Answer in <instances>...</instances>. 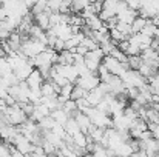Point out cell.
I'll use <instances>...</instances> for the list:
<instances>
[{
    "instance_id": "cell-19",
    "label": "cell",
    "mask_w": 159,
    "mask_h": 157,
    "mask_svg": "<svg viewBox=\"0 0 159 157\" xmlns=\"http://www.w3.org/2000/svg\"><path fill=\"white\" fill-rule=\"evenodd\" d=\"M65 129H66L68 136H74L76 133L80 131V128H79V125H77V122H76L74 117H70V119H68V122H66V125H65Z\"/></svg>"
},
{
    "instance_id": "cell-12",
    "label": "cell",
    "mask_w": 159,
    "mask_h": 157,
    "mask_svg": "<svg viewBox=\"0 0 159 157\" xmlns=\"http://www.w3.org/2000/svg\"><path fill=\"white\" fill-rule=\"evenodd\" d=\"M53 29L56 31L57 37L62 39V40H68V39H71V37L74 36V34H73V29H71V25H63V23H60V25L53 26Z\"/></svg>"
},
{
    "instance_id": "cell-30",
    "label": "cell",
    "mask_w": 159,
    "mask_h": 157,
    "mask_svg": "<svg viewBox=\"0 0 159 157\" xmlns=\"http://www.w3.org/2000/svg\"><path fill=\"white\" fill-rule=\"evenodd\" d=\"M62 109H63L65 112H68V114H70V117H73V114H74L76 111H79V109H77V103H76L74 100H71V99L63 105V108H62Z\"/></svg>"
},
{
    "instance_id": "cell-15",
    "label": "cell",
    "mask_w": 159,
    "mask_h": 157,
    "mask_svg": "<svg viewBox=\"0 0 159 157\" xmlns=\"http://www.w3.org/2000/svg\"><path fill=\"white\" fill-rule=\"evenodd\" d=\"M34 20H36V25H39L43 31H47V29L51 28V23H50V14H48V12H40V14L34 15Z\"/></svg>"
},
{
    "instance_id": "cell-32",
    "label": "cell",
    "mask_w": 159,
    "mask_h": 157,
    "mask_svg": "<svg viewBox=\"0 0 159 157\" xmlns=\"http://www.w3.org/2000/svg\"><path fill=\"white\" fill-rule=\"evenodd\" d=\"M51 131H53V133L56 134V136H57V137H60L62 140H63V139H65V137L68 136V133H66L65 126H62V125H59V123H56V125H54V128L51 129Z\"/></svg>"
},
{
    "instance_id": "cell-13",
    "label": "cell",
    "mask_w": 159,
    "mask_h": 157,
    "mask_svg": "<svg viewBox=\"0 0 159 157\" xmlns=\"http://www.w3.org/2000/svg\"><path fill=\"white\" fill-rule=\"evenodd\" d=\"M8 42V45H9V48H11V51H16V52H20L22 50V36L16 31V33H12L11 34V37L6 40Z\"/></svg>"
},
{
    "instance_id": "cell-37",
    "label": "cell",
    "mask_w": 159,
    "mask_h": 157,
    "mask_svg": "<svg viewBox=\"0 0 159 157\" xmlns=\"http://www.w3.org/2000/svg\"><path fill=\"white\" fill-rule=\"evenodd\" d=\"M60 5H62V0H48V8H50L53 12H59Z\"/></svg>"
},
{
    "instance_id": "cell-53",
    "label": "cell",
    "mask_w": 159,
    "mask_h": 157,
    "mask_svg": "<svg viewBox=\"0 0 159 157\" xmlns=\"http://www.w3.org/2000/svg\"><path fill=\"white\" fill-rule=\"evenodd\" d=\"M48 157H59V156H57V154L54 153V154H48Z\"/></svg>"
},
{
    "instance_id": "cell-45",
    "label": "cell",
    "mask_w": 159,
    "mask_h": 157,
    "mask_svg": "<svg viewBox=\"0 0 159 157\" xmlns=\"http://www.w3.org/2000/svg\"><path fill=\"white\" fill-rule=\"evenodd\" d=\"M73 52H74V54H79V55H85V54L88 52V48H85L84 45H79Z\"/></svg>"
},
{
    "instance_id": "cell-3",
    "label": "cell",
    "mask_w": 159,
    "mask_h": 157,
    "mask_svg": "<svg viewBox=\"0 0 159 157\" xmlns=\"http://www.w3.org/2000/svg\"><path fill=\"white\" fill-rule=\"evenodd\" d=\"M120 79H122V82L125 83L127 88H141L142 85L147 83V79L139 71H134V69H127L120 76Z\"/></svg>"
},
{
    "instance_id": "cell-29",
    "label": "cell",
    "mask_w": 159,
    "mask_h": 157,
    "mask_svg": "<svg viewBox=\"0 0 159 157\" xmlns=\"http://www.w3.org/2000/svg\"><path fill=\"white\" fill-rule=\"evenodd\" d=\"M110 36H111V40L117 45L119 42H122V40H128L119 29H116V28H113V29H110Z\"/></svg>"
},
{
    "instance_id": "cell-28",
    "label": "cell",
    "mask_w": 159,
    "mask_h": 157,
    "mask_svg": "<svg viewBox=\"0 0 159 157\" xmlns=\"http://www.w3.org/2000/svg\"><path fill=\"white\" fill-rule=\"evenodd\" d=\"M116 29H119V31H120V33H122V34L127 37V39H128V37L133 34V31H131V25H130V23L119 22V23H117V26H116Z\"/></svg>"
},
{
    "instance_id": "cell-10",
    "label": "cell",
    "mask_w": 159,
    "mask_h": 157,
    "mask_svg": "<svg viewBox=\"0 0 159 157\" xmlns=\"http://www.w3.org/2000/svg\"><path fill=\"white\" fill-rule=\"evenodd\" d=\"M138 15H139L138 11H134V9H131V8H125V9H122V11L117 12V19H119V22L130 23V25L134 22V19H136Z\"/></svg>"
},
{
    "instance_id": "cell-24",
    "label": "cell",
    "mask_w": 159,
    "mask_h": 157,
    "mask_svg": "<svg viewBox=\"0 0 159 157\" xmlns=\"http://www.w3.org/2000/svg\"><path fill=\"white\" fill-rule=\"evenodd\" d=\"M156 29H158V26L153 23V20L147 19V25L144 26V29H142L141 33L145 34V36H148V37H153V39H155V33H156Z\"/></svg>"
},
{
    "instance_id": "cell-41",
    "label": "cell",
    "mask_w": 159,
    "mask_h": 157,
    "mask_svg": "<svg viewBox=\"0 0 159 157\" xmlns=\"http://www.w3.org/2000/svg\"><path fill=\"white\" fill-rule=\"evenodd\" d=\"M117 23H119V19H117V15H114V17H111L110 20H107L105 26L108 28V29H113V28L117 26Z\"/></svg>"
},
{
    "instance_id": "cell-39",
    "label": "cell",
    "mask_w": 159,
    "mask_h": 157,
    "mask_svg": "<svg viewBox=\"0 0 159 157\" xmlns=\"http://www.w3.org/2000/svg\"><path fill=\"white\" fill-rule=\"evenodd\" d=\"M42 148L45 150V153H47V154H54V153L57 151V148L54 146L53 143H50V142H47V140L43 142V145H42Z\"/></svg>"
},
{
    "instance_id": "cell-2",
    "label": "cell",
    "mask_w": 159,
    "mask_h": 157,
    "mask_svg": "<svg viewBox=\"0 0 159 157\" xmlns=\"http://www.w3.org/2000/svg\"><path fill=\"white\" fill-rule=\"evenodd\" d=\"M47 48H48V46H47L43 42H40V40H37V39H33V37H30V39L23 40L20 52H22L23 55H26L28 59H31V57H36L37 54L43 52L45 50H47Z\"/></svg>"
},
{
    "instance_id": "cell-44",
    "label": "cell",
    "mask_w": 159,
    "mask_h": 157,
    "mask_svg": "<svg viewBox=\"0 0 159 157\" xmlns=\"http://www.w3.org/2000/svg\"><path fill=\"white\" fill-rule=\"evenodd\" d=\"M116 14H113V12H110V11H107V9H102V12L99 14V17L104 20V22H107V20H110L111 17H114Z\"/></svg>"
},
{
    "instance_id": "cell-11",
    "label": "cell",
    "mask_w": 159,
    "mask_h": 157,
    "mask_svg": "<svg viewBox=\"0 0 159 157\" xmlns=\"http://www.w3.org/2000/svg\"><path fill=\"white\" fill-rule=\"evenodd\" d=\"M130 125H131V120L124 114L116 116L113 119V128H116L117 131H130Z\"/></svg>"
},
{
    "instance_id": "cell-4",
    "label": "cell",
    "mask_w": 159,
    "mask_h": 157,
    "mask_svg": "<svg viewBox=\"0 0 159 157\" xmlns=\"http://www.w3.org/2000/svg\"><path fill=\"white\" fill-rule=\"evenodd\" d=\"M102 63L107 66V69L110 71V74H113V76H119V77H120L127 69H130L128 63H120L117 59H114V57H111V55H105Z\"/></svg>"
},
{
    "instance_id": "cell-47",
    "label": "cell",
    "mask_w": 159,
    "mask_h": 157,
    "mask_svg": "<svg viewBox=\"0 0 159 157\" xmlns=\"http://www.w3.org/2000/svg\"><path fill=\"white\" fill-rule=\"evenodd\" d=\"M5 103L8 105V106H14V105H17V100H16L12 96H8V97L5 99Z\"/></svg>"
},
{
    "instance_id": "cell-17",
    "label": "cell",
    "mask_w": 159,
    "mask_h": 157,
    "mask_svg": "<svg viewBox=\"0 0 159 157\" xmlns=\"http://www.w3.org/2000/svg\"><path fill=\"white\" fill-rule=\"evenodd\" d=\"M145 25H147V19H144V17L138 15V17L134 19V22L131 23V31H133V34L141 33V31L144 29V26H145Z\"/></svg>"
},
{
    "instance_id": "cell-21",
    "label": "cell",
    "mask_w": 159,
    "mask_h": 157,
    "mask_svg": "<svg viewBox=\"0 0 159 157\" xmlns=\"http://www.w3.org/2000/svg\"><path fill=\"white\" fill-rule=\"evenodd\" d=\"M114 153H116V156L130 157L131 154H133V150H131V146H130V143H128V142H124L117 150H114Z\"/></svg>"
},
{
    "instance_id": "cell-38",
    "label": "cell",
    "mask_w": 159,
    "mask_h": 157,
    "mask_svg": "<svg viewBox=\"0 0 159 157\" xmlns=\"http://www.w3.org/2000/svg\"><path fill=\"white\" fill-rule=\"evenodd\" d=\"M50 23H51V28L56 25H60V12H51L50 14Z\"/></svg>"
},
{
    "instance_id": "cell-6",
    "label": "cell",
    "mask_w": 159,
    "mask_h": 157,
    "mask_svg": "<svg viewBox=\"0 0 159 157\" xmlns=\"http://www.w3.org/2000/svg\"><path fill=\"white\" fill-rule=\"evenodd\" d=\"M25 82L28 83V86H30L31 89H40L42 85H43V82H45V79H43V76L40 74V71H39L37 68H34L33 72L28 76V79H26Z\"/></svg>"
},
{
    "instance_id": "cell-51",
    "label": "cell",
    "mask_w": 159,
    "mask_h": 157,
    "mask_svg": "<svg viewBox=\"0 0 159 157\" xmlns=\"http://www.w3.org/2000/svg\"><path fill=\"white\" fill-rule=\"evenodd\" d=\"M3 117H5V112H3V109H2V108H0V120H2V119H3Z\"/></svg>"
},
{
    "instance_id": "cell-52",
    "label": "cell",
    "mask_w": 159,
    "mask_h": 157,
    "mask_svg": "<svg viewBox=\"0 0 159 157\" xmlns=\"http://www.w3.org/2000/svg\"><path fill=\"white\" fill-rule=\"evenodd\" d=\"M155 39H158V40H159V28L156 29V33H155Z\"/></svg>"
},
{
    "instance_id": "cell-46",
    "label": "cell",
    "mask_w": 159,
    "mask_h": 157,
    "mask_svg": "<svg viewBox=\"0 0 159 157\" xmlns=\"http://www.w3.org/2000/svg\"><path fill=\"white\" fill-rule=\"evenodd\" d=\"M8 15H9L8 9H6L5 6H0V20H2V22H5V20L8 19Z\"/></svg>"
},
{
    "instance_id": "cell-23",
    "label": "cell",
    "mask_w": 159,
    "mask_h": 157,
    "mask_svg": "<svg viewBox=\"0 0 159 157\" xmlns=\"http://www.w3.org/2000/svg\"><path fill=\"white\" fill-rule=\"evenodd\" d=\"M142 57L141 55H128V66H130V69H134V71H139V68H141V65H142Z\"/></svg>"
},
{
    "instance_id": "cell-7",
    "label": "cell",
    "mask_w": 159,
    "mask_h": 157,
    "mask_svg": "<svg viewBox=\"0 0 159 157\" xmlns=\"http://www.w3.org/2000/svg\"><path fill=\"white\" fill-rule=\"evenodd\" d=\"M73 117L76 119V122H77L80 131L85 133V134H88V131H90V128H91V125H93L91 120H90V117H88L85 112H82V111H76V112L73 114Z\"/></svg>"
},
{
    "instance_id": "cell-49",
    "label": "cell",
    "mask_w": 159,
    "mask_h": 157,
    "mask_svg": "<svg viewBox=\"0 0 159 157\" xmlns=\"http://www.w3.org/2000/svg\"><path fill=\"white\" fill-rule=\"evenodd\" d=\"M6 55V52H5V50H3V46H2V42H0V59H3Z\"/></svg>"
},
{
    "instance_id": "cell-25",
    "label": "cell",
    "mask_w": 159,
    "mask_h": 157,
    "mask_svg": "<svg viewBox=\"0 0 159 157\" xmlns=\"http://www.w3.org/2000/svg\"><path fill=\"white\" fill-rule=\"evenodd\" d=\"M40 91H42V94H43V96H57V94H56V89H54V82L53 80L43 82V85H42Z\"/></svg>"
},
{
    "instance_id": "cell-42",
    "label": "cell",
    "mask_w": 159,
    "mask_h": 157,
    "mask_svg": "<svg viewBox=\"0 0 159 157\" xmlns=\"http://www.w3.org/2000/svg\"><path fill=\"white\" fill-rule=\"evenodd\" d=\"M76 103H77V109L79 111H84L85 108H88L90 106V103H88V100L84 97V99H79V100H76Z\"/></svg>"
},
{
    "instance_id": "cell-50",
    "label": "cell",
    "mask_w": 159,
    "mask_h": 157,
    "mask_svg": "<svg viewBox=\"0 0 159 157\" xmlns=\"http://www.w3.org/2000/svg\"><path fill=\"white\" fill-rule=\"evenodd\" d=\"M153 23H155V25H156V26L159 28V14H158V15H155V17H153Z\"/></svg>"
},
{
    "instance_id": "cell-40",
    "label": "cell",
    "mask_w": 159,
    "mask_h": 157,
    "mask_svg": "<svg viewBox=\"0 0 159 157\" xmlns=\"http://www.w3.org/2000/svg\"><path fill=\"white\" fill-rule=\"evenodd\" d=\"M125 2H127L128 8H131V9H134V11H139V9H141V2H142V0H125Z\"/></svg>"
},
{
    "instance_id": "cell-34",
    "label": "cell",
    "mask_w": 159,
    "mask_h": 157,
    "mask_svg": "<svg viewBox=\"0 0 159 157\" xmlns=\"http://www.w3.org/2000/svg\"><path fill=\"white\" fill-rule=\"evenodd\" d=\"M20 105V108L25 111V114L30 117L33 112H34V108H36V105L34 103H31V102H23V103H19Z\"/></svg>"
},
{
    "instance_id": "cell-35",
    "label": "cell",
    "mask_w": 159,
    "mask_h": 157,
    "mask_svg": "<svg viewBox=\"0 0 159 157\" xmlns=\"http://www.w3.org/2000/svg\"><path fill=\"white\" fill-rule=\"evenodd\" d=\"M124 116H127L130 120H134V119L139 117V112H138L136 109H133L131 106H127V108L124 109Z\"/></svg>"
},
{
    "instance_id": "cell-48",
    "label": "cell",
    "mask_w": 159,
    "mask_h": 157,
    "mask_svg": "<svg viewBox=\"0 0 159 157\" xmlns=\"http://www.w3.org/2000/svg\"><path fill=\"white\" fill-rule=\"evenodd\" d=\"M11 157H26L25 154H22V153H19L17 150H14L12 151V154H11Z\"/></svg>"
},
{
    "instance_id": "cell-43",
    "label": "cell",
    "mask_w": 159,
    "mask_h": 157,
    "mask_svg": "<svg viewBox=\"0 0 159 157\" xmlns=\"http://www.w3.org/2000/svg\"><path fill=\"white\" fill-rule=\"evenodd\" d=\"M53 48H54V50H56L57 52H62L63 50H65V40H62V39H57Z\"/></svg>"
},
{
    "instance_id": "cell-54",
    "label": "cell",
    "mask_w": 159,
    "mask_h": 157,
    "mask_svg": "<svg viewBox=\"0 0 159 157\" xmlns=\"http://www.w3.org/2000/svg\"><path fill=\"white\" fill-rule=\"evenodd\" d=\"M0 140H2V136H0Z\"/></svg>"
},
{
    "instance_id": "cell-36",
    "label": "cell",
    "mask_w": 159,
    "mask_h": 157,
    "mask_svg": "<svg viewBox=\"0 0 159 157\" xmlns=\"http://www.w3.org/2000/svg\"><path fill=\"white\" fill-rule=\"evenodd\" d=\"M30 157H48V154L45 153V150L42 146H34V150L30 154Z\"/></svg>"
},
{
    "instance_id": "cell-20",
    "label": "cell",
    "mask_w": 159,
    "mask_h": 157,
    "mask_svg": "<svg viewBox=\"0 0 159 157\" xmlns=\"http://www.w3.org/2000/svg\"><path fill=\"white\" fill-rule=\"evenodd\" d=\"M47 9H48V0H36L34 6L31 8V12L34 15H37L40 12H45Z\"/></svg>"
},
{
    "instance_id": "cell-22",
    "label": "cell",
    "mask_w": 159,
    "mask_h": 157,
    "mask_svg": "<svg viewBox=\"0 0 159 157\" xmlns=\"http://www.w3.org/2000/svg\"><path fill=\"white\" fill-rule=\"evenodd\" d=\"M93 0H73V5H71V9L74 12H82L87 6L91 5Z\"/></svg>"
},
{
    "instance_id": "cell-31",
    "label": "cell",
    "mask_w": 159,
    "mask_h": 157,
    "mask_svg": "<svg viewBox=\"0 0 159 157\" xmlns=\"http://www.w3.org/2000/svg\"><path fill=\"white\" fill-rule=\"evenodd\" d=\"M91 157H108L107 148L102 146L101 143H96V145H94V150H93V153H91Z\"/></svg>"
},
{
    "instance_id": "cell-26",
    "label": "cell",
    "mask_w": 159,
    "mask_h": 157,
    "mask_svg": "<svg viewBox=\"0 0 159 157\" xmlns=\"http://www.w3.org/2000/svg\"><path fill=\"white\" fill-rule=\"evenodd\" d=\"M80 45H84L85 48H88V51H94V50L101 48V45H99L93 37H84L82 42H80Z\"/></svg>"
},
{
    "instance_id": "cell-5",
    "label": "cell",
    "mask_w": 159,
    "mask_h": 157,
    "mask_svg": "<svg viewBox=\"0 0 159 157\" xmlns=\"http://www.w3.org/2000/svg\"><path fill=\"white\" fill-rule=\"evenodd\" d=\"M76 85L82 86V88L87 89V91H91V89H94V88H98V86L101 85V77H99L96 72H90V74H87V76H79Z\"/></svg>"
},
{
    "instance_id": "cell-1",
    "label": "cell",
    "mask_w": 159,
    "mask_h": 157,
    "mask_svg": "<svg viewBox=\"0 0 159 157\" xmlns=\"http://www.w3.org/2000/svg\"><path fill=\"white\" fill-rule=\"evenodd\" d=\"M3 112H5V120L8 122V123H11V125H16V126H19V125H22V123H25L26 120H28V116L25 114V111L20 108V105H14V106H6L5 109H3Z\"/></svg>"
},
{
    "instance_id": "cell-8",
    "label": "cell",
    "mask_w": 159,
    "mask_h": 157,
    "mask_svg": "<svg viewBox=\"0 0 159 157\" xmlns=\"http://www.w3.org/2000/svg\"><path fill=\"white\" fill-rule=\"evenodd\" d=\"M107 94L98 86V88H94V89H91V91H88L87 93V96H85V99L88 100V103L90 106H93V108H96L98 105L101 103L102 100H104V97H105Z\"/></svg>"
},
{
    "instance_id": "cell-18",
    "label": "cell",
    "mask_w": 159,
    "mask_h": 157,
    "mask_svg": "<svg viewBox=\"0 0 159 157\" xmlns=\"http://www.w3.org/2000/svg\"><path fill=\"white\" fill-rule=\"evenodd\" d=\"M54 125H56V120H54L51 116H47V117H43V119L39 122V128H40L42 131H51L54 128Z\"/></svg>"
},
{
    "instance_id": "cell-16",
    "label": "cell",
    "mask_w": 159,
    "mask_h": 157,
    "mask_svg": "<svg viewBox=\"0 0 159 157\" xmlns=\"http://www.w3.org/2000/svg\"><path fill=\"white\" fill-rule=\"evenodd\" d=\"M57 63H60V65H73L74 63V52L68 51V50H63L62 52H59Z\"/></svg>"
},
{
    "instance_id": "cell-14",
    "label": "cell",
    "mask_w": 159,
    "mask_h": 157,
    "mask_svg": "<svg viewBox=\"0 0 159 157\" xmlns=\"http://www.w3.org/2000/svg\"><path fill=\"white\" fill-rule=\"evenodd\" d=\"M51 117L56 120V123H59V125L65 126V125H66V122H68V119H70V114H68V112H65L62 108H57V109L51 111Z\"/></svg>"
},
{
    "instance_id": "cell-33",
    "label": "cell",
    "mask_w": 159,
    "mask_h": 157,
    "mask_svg": "<svg viewBox=\"0 0 159 157\" xmlns=\"http://www.w3.org/2000/svg\"><path fill=\"white\" fill-rule=\"evenodd\" d=\"M73 89H74V85H73V83H68V85H65V86L60 88V96H63V97H66V99H71Z\"/></svg>"
},
{
    "instance_id": "cell-9",
    "label": "cell",
    "mask_w": 159,
    "mask_h": 157,
    "mask_svg": "<svg viewBox=\"0 0 159 157\" xmlns=\"http://www.w3.org/2000/svg\"><path fill=\"white\" fill-rule=\"evenodd\" d=\"M85 25L91 29V31H102L105 26V22L99 17V15H90L85 19Z\"/></svg>"
},
{
    "instance_id": "cell-27",
    "label": "cell",
    "mask_w": 159,
    "mask_h": 157,
    "mask_svg": "<svg viewBox=\"0 0 159 157\" xmlns=\"http://www.w3.org/2000/svg\"><path fill=\"white\" fill-rule=\"evenodd\" d=\"M87 89H84L82 86H79V85H76L74 86V89H73V93H71V100H79V99H84L85 96H87Z\"/></svg>"
}]
</instances>
